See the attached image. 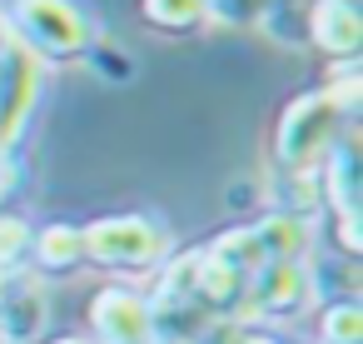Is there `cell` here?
Here are the masks:
<instances>
[{
  "label": "cell",
  "instance_id": "cell-1",
  "mask_svg": "<svg viewBox=\"0 0 363 344\" xmlns=\"http://www.w3.org/2000/svg\"><path fill=\"white\" fill-rule=\"evenodd\" d=\"M348 115L333 105V95L318 85V90H303L284 105L279 125H274V160L284 165V175H318L323 160L338 150V140L348 135Z\"/></svg>",
  "mask_w": 363,
  "mask_h": 344
},
{
  "label": "cell",
  "instance_id": "cell-9",
  "mask_svg": "<svg viewBox=\"0 0 363 344\" xmlns=\"http://www.w3.org/2000/svg\"><path fill=\"white\" fill-rule=\"evenodd\" d=\"M26 254L35 259L40 274H70V269L85 264V235H80V225L55 220L45 230H30V249Z\"/></svg>",
  "mask_w": 363,
  "mask_h": 344
},
{
  "label": "cell",
  "instance_id": "cell-13",
  "mask_svg": "<svg viewBox=\"0 0 363 344\" xmlns=\"http://www.w3.org/2000/svg\"><path fill=\"white\" fill-rule=\"evenodd\" d=\"M85 65H90L105 85H130V80L140 75V60H135L125 45H110V41H95L90 55H85Z\"/></svg>",
  "mask_w": 363,
  "mask_h": 344
},
{
  "label": "cell",
  "instance_id": "cell-17",
  "mask_svg": "<svg viewBox=\"0 0 363 344\" xmlns=\"http://www.w3.org/2000/svg\"><path fill=\"white\" fill-rule=\"evenodd\" d=\"M244 344H274V339H264V334H249V339H244Z\"/></svg>",
  "mask_w": 363,
  "mask_h": 344
},
{
  "label": "cell",
  "instance_id": "cell-10",
  "mask_svg": "<svg viewBox=\"0 0 363 344\" xmlns=\"http://www.w3.org/2000/svg\"><path fill=\"white\" fill-rule=\"evenodd\" d=\"M254 235L264 244V259H303L308 254V240H313L308 220L284 215V210H269L264 220H254Z\"/></svg>",
  "mask_w": 363,
  "mask_h": 344
},
{
  "label": "cell",
  "instance_id": "cell-16",
  "mask_svg": "<svg viewBox=\"0 0 363 344\" xmlns=\"http://www.w3.org/2000/svg\"><path fill=\"white\" fill-rule=\"evenodd\" d=\"M50 344H90L85 334H60V339H50Z\"/></svg>",
  "mask_w": 363,
  "mask_h": 344
},
{
  "label": "cell",
  "instance_id": "cell-11",
  "mask_svg": "<svg viewBox=\"0 0 363 344\" xmlns=\"http://www.w3.org/2000/svg\"><path fill=\"white\" fill-rule=\"evenodd\" d=\"M140 21L160 36H194L199 26H209L204 0H140Z\"/></svg>",
  "mask_w": 363,
  "mask_h": 344
},
{
  "label": "cell",
  "instance_id": "cell-8",
  "mask_svg": "<svg viewBox=\"0 0 363 344\" xmlns=\"http://www.w3.org/2000/svg\"><path fill=\"white\" fill-rule=\"evenodd\" d=\"M50 324V294L35 274H16L0 289V344H35Z\"/></svg>",
  "mask_w": 363,
  "mask_h": 344
},
{
  "label": "cell",
  "instance_id": "cell-4",
  "mask_svg": "<svg viewBox=\"0 0 363 344\" xmlns=\"http://www.w3.org/2000/svg\"><path fill=\"white\" fill-rule=\"evenodd\" d=\"M85 319H90V334H85L90 344H155V309L130 284L95 289Z\"/></svg>",
  "mask_w": 363,
  "mask_h": 344
},
{
  "label": "cell",
  "instance_id": "cell-6",
  "mask_svg": "<svg viewBox=\"0 0 363 344\" xmlns=\"http://www.w3.org/2000/svg\"><path fill=\"white\" fill-rule=\"evenodd\" d=\"M313 274L303 269V259H269L259 274H254V284H249V294H244V304L234 309V319H244V314H264V319H294L308 299H313Z\"/></svg>",
  "mask_w": 363,
  "mask_h": 344
},
{
  "label": "cell",
  "instance_id": "cell-3",
  "mask_svg": "<svg viewBox=\"0 0 363 344\" xmlns=\"http://www.w3.org/2000/svg\"><path fill=\"white\" fill-rule=\"evenodd\" d=\"M85 259L100 269H155L169 249V235L155 215H100L80 225Z\"/></svg>",
  "mask_w": 363,
  "mask_h": 344
},
{
  "label": "cell",
  "instance_id": "cell-5",
  "mask_svg": "<svg viewBox=\"0 0 363 344\" xmlns=\"http://www.w3.org/2000/svg\"><path fill=\"white\" fill-rule=\"evenodd\" d=\"M40 75L45 65L26 45L16 41L0 45V150H16V140L26 135L35 100H40Z\"/></svg>",
  "mask_w": 363,
  "mask_h": 344
},
{
  "label": "cell",
  "instance_id": "cell-12",
  "mask_svg": "<svg viewBox=\"0 0 363 344\" xmlns=\"http://www.w3.org/2000/svg\"><path fill=\"white\" fill-rule=\"evenodd\" d=\"M318 344H363V304L328 299L318 314Z\"/></svg>",
  "mask_w": 363,
  "mask_h": 344
},
{
  "label": "cell",
  "instance_id": "cell-7",
  "mask_svg": "<svg viewBox=\"0 0 363 344\" xmlns=\"http://www.w3.org/2000/svg\"><path fill=\"white\" fill-rule=\"evenodd\" d=\"M308 45L333 65H358L363 55V16L353 0H313L308 6Z\"/></svg>",
  "mask_w": 363,
  "mask_h": 344
},
{
  "label": "cell",
  "instance_id": "cell-15",
  "mask_svg": "<svg viewBox=\"0 0 363 344\" xmlns=\"http://www.w3.org/2000/svg\"><path fill=\"white\" fill-rule=\"evenodd\" d=\"M30 249V225L21 215H0V259L21 264V254Z\"/></svg>",
  "mask_w": 363,
  "mask_h": 344
},
{
  "label": "cell",
  "instance_id": "cell-14",
  "mask_svg": "<svg viewBox=\"0 0 363 344\" xmlns=\"http://www.w3.org/2000/svg\"><path fill=\"white\" fill-rule=\"evenodd\" d=\"M264 11H269V0H204L209 26H229V31L264 21Z\"/></svg>",
  "mask_w": 363,
  "mask_h": 344
},
{
  "label": "cell",
  "instance_id": "cell-2",
  "mask_svg": "<svg viewBox=\"0 0 363 344\" xmlns=\"http://www.w3.org/2000/svg\"><path fill=\"white\" fill-rule=\"evenodd\" d=\"M6 36L26 45L40 65H75L90 55L95 21L75 6V0H11L6 6Z\"/></svg>",
  "mask_w": 363,
  "mask_h": 344
}]
</instances>
